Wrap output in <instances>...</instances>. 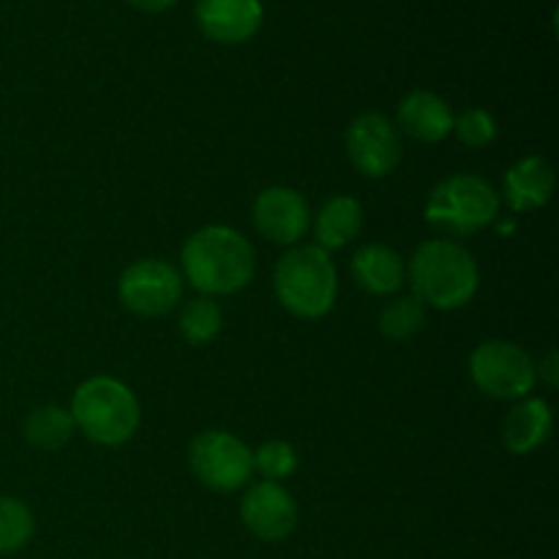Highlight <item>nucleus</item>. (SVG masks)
Segmentation results:
<instances>
[{
	"instance_id": "f257e3e1",
	"label": "nucleus",
	"mask_w": 559,
	"mask_h": 559,
	"mask_svg": "<svg viewBox=\"0 0 559 559\" xmlns=\"http://www.w3.org/2000/svg\"><path fill=\"white\" fill-rule=\"evenodd\" d=\"M186 278L205 298L235 295L254 278V246L233 227L213 224L191 235L180 251Z\"/></svg>"
},
{
	"instance_id": "f03ea898",
	"label": "nucleus",
	"mask_w": 559,
	"mask_h": 559,
	"mask_svg": "<svg viewBox=\"0 0 559 559\" xmlns=\"http://www.w3.org/2000/svg\"><path fill=\"white\" fill-rule=\"evenodd\" d=\"M409 284L420 304L456 311L478 293V262L453 240H426L409 260Z\"/></svg>"
},
{
	"instance_id": "7ed1b4c3",
	"label": "nucleus",
	"mask_w": 559,
	"mask_h": 559,
	"mask_svg": "<svg viewBox=\"0 0 559 559\" xmlns=\"http://www.w3.org/2000/svg\"><path fill=\"white\" fill-rule=\"evenodd\" d=\"M74 426L91 442L104 448L123 445L140 429V402L115 377H93L82 382L69 407Z\"/></svg>"
},
{
	"instance_id": "20e7f679",
	"label": "nucleus",
	"mask_w": 559,
	"mask_h": 559,
	"mask_svg": "<svg viewBox=\"0 0 559 559\" xmlns=\"http://www.w3.org/2000/svg\"><path fill=\"white\" fill-rule=\"evenodd\" d=\"M273 287L278 304L289 314L300 320H320L336 304V265L320 246H298L278 260Z\"/></svg>"
},
{
	"instance_id": "39448f33",
	"label": "nucleus",
	"mask_w": 559,
	"mask_h": 559,
	"mask_svg": "<svg viewBox=\"0 0 559 559\" xmlns=\"http://www.w3.org/2000/svg\"><path fill=\"white\" fill-rule=\"evenodd\" d=\"M500 197L480 175H451L435 186L426 202V222L448 235H473L497 222Z\"/></svg>"
},
{
	"instance_id": "423d86ee",
	"label": "nucleus",
	"mask_w": 559,
	"mask_h": 559,
	"mask_svg": "<svg viewBox=\"0 0 559 559\" xmlns=\"http://www.w3.org/2000/svg\"><path fill=\"white\" fill-rule=\"evenodd\" d=\"M191 473L202 486L218 495L238 491L254 475V453L229 431H202L189 445Z\"/></svg>"
},
{
	"instance_id": "0eeeda50",
	"label": "nucleus",
	"mask_w": 559,
	"mask_h": 559,
	"mask_svg": "<svg viewBox=\"0 0 559 559\" xmlns=\"http://www.w3.org/2000/svg\"><path fill=\"white\" fill-rule=\"evenodd\" d=\"M469 377L475 388L491 399L516 402L535 388V360L513 342H484L469 355Z\"/></svg>"
},
{
	"instance_id": "6e6552de",
	"label": "nucleus",
	"mask_w": 559,
	"mask_h": 559,
	"mask_svg": "<svg viewBox=\"0 0 559 559\" xmlns=\"http://www.w3.org/2000/svg\"><path fill=\"white\" fill-rule=\"evenodd\" d=\"M183 278L162 260H136L118 282V298L140 317H164L180 304Z\"/></svg>"
},
{
	"instance_id": "1a4fd4ad",
	"label": "nucleus",
	"mask_w": 559,
	"mask_h": 559,
	"mask_svg": "<svg viewBox=\"0 0 559 559\" xmlns=\"http://www.w3.org/2000/svg\"><path fill=\"white\" fill-rule=\"evenodd\" d=\"M347 156L366 178H385L402 162V140L385 115L364 112L347 129Z\"/></svg>"
},
{
	"instance_id": "9d476101",
	"label": "nucleus",
	"mask_w": 559,
	"mask_h": 559,
	"mask_svg": "<svg viewBox=\"0 0 559 559\" xmlns=\"http://www.w3.org/2000/svg\"><path fill=\"white\" fill-rule=\"evenodd\" d=\"M240 519L254 538L278 544L298 527V506L287 489L273 480H260L240 500Z\"/></svg>"
},
{
	"instance_id": "9b49d317",
	"label": "nucleus",
	"mask_w": 559,
	"mask_h": 559,
	"mask_svg": "<svg viewBox=\"0 0 559 559\" xmlns=\"http://www.w3.org/2000/svg\"><path fill=\"white\" fill-rule=\"evenodd\" d=\"M254 227L262 238L278 246H293L309 233L311 211L304 194L289 186H267L254 200Z\"/></svg>"
},
{
	"instance_id": "f8f14e48",
	"label": "nucleus",
	"mask_w": 559,
	"mask_h": 559,
	"mask_svg": "<svg viewBox=\"0 0 559 559\" xmlns=\"http://www.w3.org/2000/svg\"><path fill=\"white\" fill-rule=\"evenodd\" d=\"M197 25L216 44H243L260 33L265 9L262 0H197Z\"/></svg>"
},
{
	"instance_id": "ddd939ff",
	"label": "nucleus",
	"mask_w": 559,
	"mask_h": 559,
	"mask_svg": "<svg viewBox=\"0 0 559 559\" xmlns=\"http://www.w3.org/2000/svg\"><path fill=\"white\" fill-rule=\"evenodd\" d=\"M453 118L451 104L431 91H413L399 104V129L426 145L445 140L453 131Z\"/></svg>"
},
{
	"instance_id": "4468645a",
	"label": "nucleus",
	"mask_w": 559,
	"mask_h": 559,
	"mask_svg": "<svg viewBox=\"0 0 559 559\" xmlns=\"http://www.w3.org/2000/svg\"><path fill=\"white\" fill-rule=\"evenodd\" d=\"M555 169L546 158L527 156L519 164H513L502 180V194H506L508 207L513 213L538 211L555 194Z\"/></svg>"
},
{
	"instance_id": "2eb2a0df",
	"label": "nucleus",
	"mask_w": 559,
	"mask_h": 559,
	"mask_svg": "<svg viewBox=\"0 0 559 559\" xmlns=\"http://www.w3.org/2000/svg\"><path fill=\"white\" fill-rule=\"evenodd\" d=\"M364 229V205L355 197L333 194L322 202L314 222V238L322 251L344 249Z\"/></svg>"
},
{
	"instance_id": "dca6fc26",
	"label": "nucleus",
	"mask_w": 559,
	"mask_h": 559,
	"mask_svg": "<svg viewBox=\"0 0 559 559\" xmlns=\"http://www.w3.org/2000/svg\"><path fill=\"white\" fill-rule=\"evenodd\" d=\"M551 435V409L544 399H524L508 413L502 426V440L506 448L516 456L538 451Z\"/></svg>"
},
{
	"instance_id": "f3484780",
	"label": "nucleus",
	"mask_w": 559,
	"mask_h": 559,
	"mask_svg": "<svg viewBox=\"0 0 559 559\" xmlns=\"http://www.w3.org/2000/svg\"><path fill=\"white\" fill-rule=\"evenodd\" d=\"M404 260L385 243H366L353 257V276L366 293L393 295L404 284Z\"/></svg>"
},
{
	"instance_id": "a211bd4d",
	"label": "nucleus",
	"mask_w": 559,
	"mask_h": 559,
	"mask_svg": "<svg viewBox=\"0 0 559 559\" xmlns=\"http://www.w3.org/2000/svg\"><path fill=\"white\" fill-rule=\"evenodd\" d=\"M74 418H71L69 409L58 407V404L36 407L25 420V440L41 451H58L74 437Z\"/></svg>"
},
{
	"instance_id": "6ab92c4d",
	"label": "nucleus",
	"mask_w": 559,
	"mask_h": 559,
	"mask_svg": "<svg viewBox=\"0 0 559 559\" xmlns=\"http://www.w3.org/2000/svg\"><path fill=\"white\" fill-rule=\"evenodd\" d=\"M180 336L191 344V347H205L213 338L222 333L224 317L222 309L213 298H194L180 309Z\"/></svg>"
},
{
	"instance_id": "aec40b11",
	"label": "nucleus",
	"mask_w": 559,
	"mask_h": 559,
	"mask_svg": "<svg viewBox=\"0 0 559 559\" xmlns=\"http://www.w3.org/2000/svg\"><path fill=\"white\" fill-rule=\"evenodd\" d=\"M36 535V516L16 497L0 495V557L16 555Z\"/></svg>"
},
{
	"instance_id": "412c9836",
	"label": "nucleus",
	"mask_w": 559,
	"mask_h": 559,
	"mask_svg": "<svg viewBox=\"0 0 559 559\" xmlns=\"http://www.w3.org/2000/svg\"><path fill=\"white\" fill-rule=\"evenodd\" d=\"M424 320V304L415 295H404V298H393L380 311V331L382 336L393 338V342H409V338L420 333Z\"/></svg>"
},
{
	"instance_id": "4be33fe9",
	"label": "nucleus",
	"mask_w": 559,
	"mask_h": 559,
	"mask_svg": "<svg viewBox=\"0 0 559 559\" xmlns=\"http://www.w3.org/2000/svg\"><path fill=\"white\" fill-rule=\"evenodd\" d=\"M254 469L265 480H273L278 484L282 478H289V475L298 469V453L289 442L284 440H267L257 448L254 453Z\"/></svg>"
},
{
	"instance_id": "5701e85b",
	"label": "nucleus",
	"mask_w": 559,
	"mask_h": 559,
	"mask_svg": "<svg viewBox=\"0 0 559 559\" xmlns=\"http://www.w3.org/2000/svg\"><path fill=\"white\" fill-rule=\"evenodd\" d=\"M453 131L467 147H486L497 136V120L486 109L473 107L464 109L459 118H453Z\"/></svg>"
},
{
	"instance_id": "b1692460",
	"label": "nucleus",
	"mask_w": 559,
	"mask_h": 559,
	"mask_svg": "<svg viewBox=\"0 0 559 559\" xmlns=\"http://www.w3.org/2000/svg\"><path fill=\"white\" fill-rule=\"evenodd\" d=\"M535 377H538V380H544L549 388H557V382H559L557 349H549V353L538 360V366H535Z\"/></svg>"
},
{
	"instance_id": "393cba45",
	"label": "nucleus",
	"mask_w": 559,
	"mask_h": 559,
	"mask_svg": "<svg viewBox=\"0 0 559 559\" xmlns=\"http://www.w3.org/2000/svg\"><path fill=\"white\" fill-rule=\"evenodd\" d=\"M126 3H131L134 9H140V11H151V14H158V11L173 9L178 0H126Z\"/></svg>"
}]
</instances>
